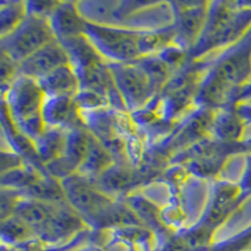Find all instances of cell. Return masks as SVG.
I'll list each match as a JSON object with an SVG mask.
<instances>
[{
    "label": "cell",
    "instance_id": "6da1fadb",
    "mask_svg": "<svg viewBox=\"0 0 251 251\" xmlns=\"http://www.w3.org/2000/svg\"><path fill=\"white\" fill-rule=\"evenodd\" d=\"M46 94L39 82L19 75L10 84L8 92V107L10 116L18 126V131L25 134L33 142L43 134L44 121L42 108Z\"/></svg>",
    "mask_w": 251,
    "mask_h": 251
},
{
    "label": "cell",
    "instance_id": "7a4b0ae2",
    "mask_svg": "<svg viewBox=\"0 0 251 251\" xmlns=\"http://www.w3.org/2000/svg\"><path fill=\"white\" fill-rule=\"evenodd\" d=\"M84 35L104 60L129 64L142 58L140 49L141 31L87 23Z\"/></svg>",
    "mask_w": 251,
    "mask_h": 251
},
{
    "label": "cell",
    "instance_id": "3957f363",
    "mask_svg": "<svg viewBox=\"0 0 251 251\" xmlns=\"http://www.w3.org/2000/svg\"><path fill=\"white\" fill-rule=\"evenodd\" d=\"M251 23V9H239L232 4L214 3L210 5L205 29L199 46L208 49L235 42Z\"/></svg>",
    "mask_w": 251,
    "mask_h": 251
},
{
    "label": "cell",
    "instance_id": "277c9868",
    "mask_svg": "<svg viewBox=\"0 0 251 251\" xmlns=\"http://www.w3.org/2000/svg\"><path fill=\"white\" fill-rule=\"evenodd\" d=\"M55 39L48 18L28 14L14 31L1 38V51L20 64Z\"/></svg>",
    "mask_w": 251,
    "mask_h": 251
},
{
    "label": "cell",
    "instance_id": "5b68a950",
    "mask_svg": "<svg viewBox=\"0 0 251 251\" xmlns=\"http://www.w3.org/2000/svg\"><path fill=\"white\" fill-rule=\"evenodd\" d=\"M60 183L68 205L80 216L92 221L112 205L111 199L100 187H96L89 177L72 175L66 180L60 181Z\"/></svg>",
    "mask_w": 251,
    "mask_h": 251
},
{
    "label": "cell",
    "instance_id": "8992f818",
    "mask_svg": "<svg viewBox=\"0 0 251 251\" xmlns=\"http://www.w3.org/2000/svg\"><path fill=\"white\" fill-rule=\"evenodd\" d=\"M114 86L128 108H138L151 98L153 87L137 63H109Z\"/></svg>",
    "mask_w": 251,
    "mask_h": 251
},
{
    "label": "cell",
    "instance_id": "52a82bcc",
    "mask_svg": "<svg viewBox=\"0 0 251 251\" xmlns=\"http://www.w3.org/2000/svg\"><path fill=\"white\" fill-rule=\"evenodd\" d=\"M71 64L66 48L59 40H53L19 64V75L39 80L62 66Z\"/></svg>",
    "mask_w": 251,
    "mask_h": 251
},
{
    "label": "cell",
    "instance_id": "ba28073f",
    "mask_svg": "<svg viewBox=\"0 0 251 251\" xmlns=\"http://www.w3.org/2000/svg\"><path fill=\"white\" fill-rule=\"evenodd\" d=\"M176 9L175 39L183 46H191L199 42L207 22L208 9L205 3H181Z\"/></svg>",
    "mask_w": 251,
    "mask_h": 251
},
{
    "label": "cell",
    "instance_id": "9c48e42d",
    "mask_svg": "<svg viewBox=\"0 0 251 251\" xmlns=\"http://www.w3.org/2000/svg\"><path fill=\"white\" fill-rule=\"evenodd\" d=\"M83 226L82 216L75 211L68 202L54 205L51 216L44 231L39 237L49 243H57L68 239L75 232L79 231Z\"/></svg>",
    "mask_w": 251,
    "mask_h": 251
},
{
    "label": "cell",
    "instance_id": "30bf717a",
    "mask_svg": "<svg viewBox=\"0 0 251 251\" xmlns=\"http://www.w3.org/2000/svg\"><path fill=\"white\" fill-rule=\"evenodd\" d=\"M48 20L51 30L59 42L84 35L88 23L80 15L77 4L73 3H57Z\"/></svg>",
    "mask_w": 251,
    "mask_h": 251
},
{
    "label": "cell",
    "instance_id": "8fae6325",
    "mask_svg": "<svg viewBox=\"0 0 251 251\" xmlns=\"http://www.w3.org/2000/svg\"><path fill=\"white\" fill-rule=\"evenodd\" d=\"M77 109L75 98L46 97L42 108L44 125L64 131L77 128Z\"/></svg>",
    "mask_w": 251,
    "mask_h": 251
},
{
    "label": "cell",
    "instance_id": "7c38bea8",
    "mask_svg": "<svg viewBox=\"0 0 251 251\" xmlns=\"http://www.w3.org/2000/svg\"><path fill=\"white\" fill-rule=\"evenodd\" d=\"M251 73V47H244L234 51L215 68L212 75L223 80L225 84L235 88L248 79Z\"/></svg>",
    "mask_w": 251,
    "mask_h": 251
},
{
    "label": "cell",
    "instance_id": "4fadbf2b",
    "mask_svg": "<svg viewBox=\"0 0 251 251\" xmlns=\"http://www.w3.org/2000/svg\"><path fill=\"white\" fill-rule=\"evenodd\" d=\"M38 82L46 97L75 98L80 89L79 78L71 64L59 67Z\"/></svg>",
    "mask_w": 251,
    "mask_h": 251
},
{
    "label": "cell",
    "instance_id": "5bb4252c",
    "mask_svg": "<svg viewBox=\"0 0 251 251\" xmlns=\"http://www.w3.org/2000/svg\"><path fill=\"white\" fill-rule=\"evenodd\" d=\"M60 43L66 48L71 66L75 68V73H80L91 67L106 63L104 58L98 53L86 35L60 40Z\"/></svg>",
    "mask_w": 251,
    "mask_h": 251
},
{
    "label": "cell",
    "instance_id": "9a60e30c",
    "mask_svg": "<svg viewBox=\"0 0 251 251\" xmlns=\"http://www.w3.org/2000/svg\"><path fill=\"white\" fill-rule=\"evenodd\" d=\"M54 203H47L22 196L18 201L14 215L26 224L39 237L51 216Z\"/></svg>",
    "mask_w": 251,
    "mask_h": 251
},
{
    "label": "cell",
    "instance_id": "2e32d148",
    "mask_svg": "<svg viewBox=\"0 0 251 251\" xmlns=\"http://www.w3.org/2000/svg\"><path fill=\"white\" fill-rule=\"evenodd\" d=\"M239 195L240 188L236 186L228 185V183L220 185L215 192L211 208H210L207 217H206L205 225L214 228L215 226L223 223L228 212L234 208L235 203L237 202Z\"/></svg>",
    "mask_w": 251,
    "mask_h": 251
},
{
    "label": "cell",
    "instance_id": "e0dca14e",
    "mask_svg": "<svg viewBox=\"0 0 251 251\" xmlns=\"http://www.w3.org/2000/svg\"><path fill=\"white\" fill-rule=\"evenodd\" d=\"M68 131L60 128H50L44 131L43 134L34 141V147L39 160L43 165L57 160L64 154Z\"/></svg>",
    "mask_w": 251,
    "mask_h": 251
},
{
    "label": "cell",
    "instance_id": "ac0fdd59",
    "mask_svg": "<svg viewBox=\"0 0 251 251\" xmlns=\"http://www.w3.org/2000/svg\"><path fill=\"white\" fill-rule=\"evenodd\" d=\"M111 166V152L100 143V141L91 136L86 157H84V161L80 165L78 172H80V175H83V176L91 178V176H94V175L100 176L107 169H109Z\"/></svg>",
    "mask_w": 251,
    "mask_h": 251
},
{
    "label": "cell",
    "instance_id": "d6986e66",
    "mask_svg": "<svg viewBox=\"0 0 251 251\" xmlns=\"http://www.w3.org/2000/svg\"><path fill=\"white\" fill-rule=\"evenodd\" d=\"M143 69L150 82H151L153 91H158L161 87L166 86L171 79L172 67L163 60L160 55H147L142 57L136 62Z\"/></svg>",
    "mask_w": 251,
    "mask_h": 251
},
{
    "label": "cell",
    "instance_id": "ffe728a7",
    "mask_svg": "<svg viewBox=\"0 0 251 251\" xmlns=\"http://www.w3.org/2000/svg\"><path fill=\"white\" fill-rule=\"evenodd\" d=\"M28 15L26 3L22 1H1L0 5V30L1 38L14 31Z\"/></svg>",
    "mask_w": 251,
    "mask_h": 251
},
{
    "label": "cell",
    "instance_id": "44dd1931",
    "mask_svg": "<svg viewBox=\"0 0 251 251\" xmlns=\"http://www.w3.org/2000/svg\"><path fill=\"white\" fill-rule=\"evenodd\" d=\"M232 89L230 86L225 84L223 80L211 75L200 91L201 102L208 107H220L227 103Z\"/></svg>",
    "mask_w": 251,
    "mask_h": 251
},
{
    "label": "cell",
    "instance_id": "7402d4cb",
    "mask_svg": "<svg viewBox=\"0 0 251 251\" xmlns=\"http://www.w3.org/2000/svg\"><path fill=\"white\" fill-rule=\"evenodd\" d=\"M212 129L220 140L235 141L243 133V123L234 112L221 111L214 118Z\"/></svg>",
    "mask_w": 251,
    "mask_h": 251
},
{
    "label": "cell",
    "instance_id": "603a6c76",
    "mask_svg": "<svg viewBox=\"0 0 251 251\" xmlns=\"http://www.w3.org/2000/svg\"><path fill=\"white\" fill-rule=\"evenodd\" d=\"M89 137H91V134L88 132L78 128V127L71 129L67 133L66 150H64L63 156H66L71 162L75 163L78 170H79L80 165H82L83 161H84V157H86Z\"/></svg>",
    "mask_w": 251,
    "mask_h": 251
},
{
    "label": "cell",
    "instance_id": "cb8c5ba5",
    "mask_svg": "<svg viewBox=\"0 0 251 251\" xmlns=\"http://www.w3.org/2000/svg\"><path fill=\"white\" fill-rule=\"evenodd\" d=\"M1 235L4 241L10 245L30 243V240L38 237L37 234L15 215L1 220Z\"/></svg>",
    "mask_w": 251,
    "mask_h": 251
},
{
    "label": "cell",
    "instance_id": "d4e9b609",
    "mask_svg": "<svg viewBox=\"0 0 251 251\" xmlns=\"http://www.w3.org/2000/svg\"><path fill=\"white\" fill-rule=\"evenodd\" d=\"M42 175L37 172L33 167H18V169L10 170L8 172L1 174V182L3 187H8L9 190H14L18 192H24L29 186L39 178Z\"/></svg>",
    "mask_w": 251,
    "mask_h": 251
},
{
    "label": "cell",
    "instance_id": "484cf974",
    "mask_svg": "<svg viewBox=\"0 0 251 251\" xmlns=\"http://www.w3.org/2000/svg\"><path fill=\"white\" fill-rule=\"evenodd\" d=\"M132 174L123 166L112 165L103 174L100 175V188L106 194V190L111 192H120L131 183Z\"/></svg>",
    "mask_w": 251,
    "mask_h": 251
},
{
    "label": "cell",
    "instance_id": "4316f807",
    "mask_svg": "<svg viewBox=\"0 0 251 251\" xmlns=\"http://www.w3.org/2000/svg\"><path fill=\"white\" fill-rule=\"evenodd\" d=\"M75 102L78 108L91 109L104 106L107 103V98H104L100 94L96 93V92L87 91V89H79V92H78L77 96L75 97Z\"/></svg>",
    "mask_w": 251,
    "mask_h": 251
},
{
    "label": "cell",
    "instance_id": "83f0119b",
    "mask_svg": "<svg viewBox=\"0 0 251 251\" xmlns=\"http://www.w3.org/2000/svg\"><path fill=\"white\" fill-rule=\"evenodd\" d=\"M129 207L133 210V212L137 215L141 221H145L150 225H158L160 224L157 211L149 202L143 200H132V202H129Z\"/></svg>",
    "mask_w": 251,
    "mask_h": 251
},
{
    "label": "cell",
    "instance_id": "f1b7e54d",
    "mask_svg": "<svg viewBox=\"0 0 251 251\" xmlns=\"http://www.w3.org/2000/svg\"><path fill=\"white\" fill-rule=\"evenodd\" d=\"M0 75H1L3 86L8 84V87H10V84L19 77V64L3 51L0 60Z\"/></svg>",
    "mask_w": 251,
    "mask_h": 251
},
{
    "label": "cell",
    "instance_id": "f546056e",
    "mask_svg": "<svg viewBox=\"0 0 251 251\" xmlns=\"http://www.w3.org/2000/svg\"><path fill=\"white\" fill-rule=\"evenodd\" d=\"M243 188L245 190V191H251V158L250 161H249L248 170H246L245 177H244Z\"/></svg>",
    "mask_w": 251,
    "mask_h": 251
},
{
    "label": "cell",
    "instance_id": "4dcf8cb0",
    "mask_svg": "<svg viewBox=\"0 0 251 251\" xmlns=\"http://www.w3.org/2000/svg\"><path fill=\"white\" fill-rule=\"evenodd\" d=\"M3 251H15V250H12V249H9V250H6L5 248H3Z\"/></svg>",
    "mask_w": 251,
    "mask_h": 251
}]
</instances>
